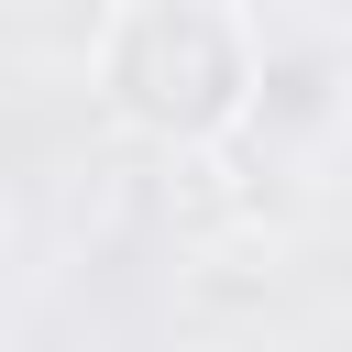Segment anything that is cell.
I'll return each instance as SVG.
<instances>
[{
  "instance_id": "6da1fadb",
  "label": "cell",
  "mask_w": 352,
  "mask_h": 352,
  "mask_svg": "<svg viewBox=\"0 0 352 352\" xmlns=\"http://www.w3.org/2000/svg\"><path fill=\"white\" fill-rule=\"evenodd\" d=\"M99 110L154 154L242 143L264 110V44L231 0H121L88 44Z\"/></svg>"
}]
</instances>
